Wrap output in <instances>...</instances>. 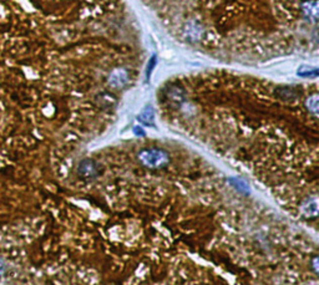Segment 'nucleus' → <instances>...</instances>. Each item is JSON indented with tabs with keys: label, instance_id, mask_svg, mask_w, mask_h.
I'll return each instance as SVG.
<instances>
[{
	"label": "nucleus",
	"instance_id": "1",
	"mask_svg": "<svg viewBox=\"0 0 319 285\" xmlns=\"http://www.w3.org/2000/svg\"><path fill=\"white\" fill-rule=\"evenodd\" d=\"M139 159L147 168H161L169 163V154L164 150L151 148V150L141 151L139 153Z\"/></svg>",
	"mask_w": 319,
	"mask_h": 285
},
{
	"label": "nucleus",
	"instance_id": "2",
	"mask_svg": "<svg viewBox=\"0 0 319 285\" xmlns=\"http://www.w3.org/2000/svg\"><path fill=\"white\" fill-rule=\"evenodd\" d=\"M99 164L95 161H92V159H84L82 162H80L78 172L80 176H82L85 178H94L99 175Z\"/></svg>",
	"mask_w": 319,
	"mask_h": 285
},
{
	"label": "nucleus",
	"instance_id": "3",
	"mask_svg": "<svg viewBox=\"0 0 319 285\" xmlns=\"http://www.w3.org/2000/svg\"><path fill=\"white\" fill-rule=\"evenodd\" d=\"M302 12L308 20L315 23V21L318 20V15H319L317 0H308V2L303 3Z\"/></svg>",
	"mask_w": 319,
	"mask_h": 285
},
{
	"label": "nucleus",
	"instance_id": "4",
	"mask_svg": "<svg viewBox=\"0 0 319 285\" xmlns=\"http://www.w3.org/2000/svg\"><path fill=\"white\" fill-rule=\"evenodd\" d=\"M109 82L116 87L124 86L127 82V73L124 69H116L115 71L111 73L110 77H109Z\"/></svg>",
	"mask_w": 319,
	"mask_h": 285
},
{
	"label": "nucleus",
	"instance_id": "5",
	"mask_svg": "<svg viewBox=\"0 0 319 285\" xmlns=\"http://www.w3.org/2000/svg\"><path fill=\"white\" fill-rule=\"evenodd\" d=\"M297 74L302 77H315L318 75V70L315 68H310V66H302L298 69Z\"/></svg>",
	"mask_w": 319,
	"mask_h": 285
},
{
	"label": "nucleus",
	"instance_id": "6",
	"mask_svg": "<svg viewBox=\"0 0 319 285\" xmlns=\"http://www.w3.org/2000/svg\"><path fill=\"white\" fill-rule=\"evenodd\" d=\"M307 106H308V110H309L310 112L317 115V112H318V96L314 95V96H312V97L308 98Z\"/></svg>",
	"mask_w": 319,
	"mask_h": 285
},
{
	"label": "nucleus",
	"instance_id": "7",
	"mask_svg": "<svg viewBox=\"0 0 319 285\" xmlns=\"http://www.w3.org/2000/svg\"><path fill=\"white\" fill-rule=\"evenodd\" d=\"M155 64H156V58L153 56V58L151 59V60H150V63H148V68H147V76H150V74H151V71H152L153 65H155Z\"/></svg>",
	"mask_w": 319,
	"mask_h": 285
}]
</instances>
